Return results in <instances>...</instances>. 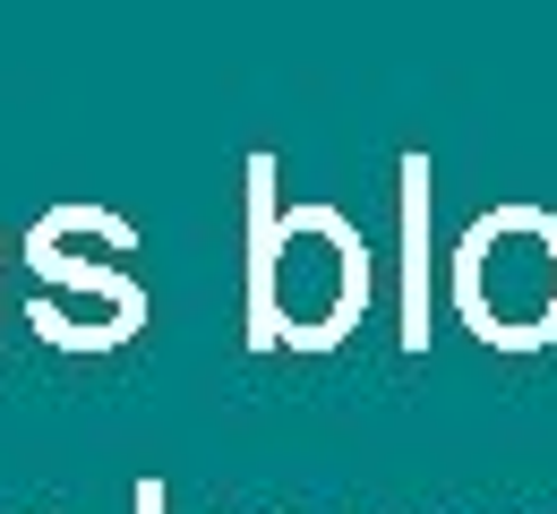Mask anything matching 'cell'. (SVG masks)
<instances>
[{
	"instance_id": "6da1fadb",
	"label": "cell",
	"mask_w": 557,
	"mask_h": 514,
	"mask_svg": "<svg viewBox=\"0 0 557 514\" xmlns=\"http://www.w3.org/2000/svg\"><path fill=\"white\" fill-rule=\"evenodd\" d=\"M26 275H35V300H26V326L52 343V352H121L154 317L146 284L121 266L138 258V223L95 206V198H70V206H44L17 240Z\"/></svg>"
},
{
	"instance_id": "7a4b0ae2",
	"label": "cell",
	"mask_w": 557,
	"mask_h": 514,
	"mask_svg": "<svg viewBox=\"0 0 557 514\" xmlns=\"http://www.w3.org/2000/svg\"><path fill=\"white\" fill-rule=\"evenodd\" d=\"M446 309L488 352H549L557 343V215L506 198L463 223L446 258Z\"/></svg>"
},
{
	"instance_id": "3957f363",
	"label": "cell",
	"mask_w": 557,
	"mask_h": 514,
	"mask_svg": "<svg viewBox=\"0 0 557 514\" xmlns=\"http://www.w3.org/2000/svg\"><path fill=\"white\" fill-rule=\"evenodd\" d=\"M369 292H377L369 231L344 206H326V198H283L267 326L249 335V352H335V343L360 335Z\"/></svg>"
},
{
	"instance_id": "277c9868",
	"label": "cell",
	"mask_w": 557,
	"mask_h": 514,
	"mask_svg": "<svg viewBox=\"0 0 557 514\" xmlns=\"http://www.w3.org/2000/svg\"><path fill=\"white\" fill-rule=\"evenodd\" d=\"M404 352H429V154H404Z\"/></svg>"
},
{
	"instance_id": "5b68a950",
	"label": "cell",
	"mask_w": 557,
	"mask_h": 514,
	"mask_svg": "<svg viewBox=\"0 0 557 514\" xmlns=\"http://www.w3.org/2000/svg\"><path fill=\"white\" fill-rule=\"evenodd\" d=\"M138 514H163V480H146V489H138Z\"/></svg>"
}]
</instances>
